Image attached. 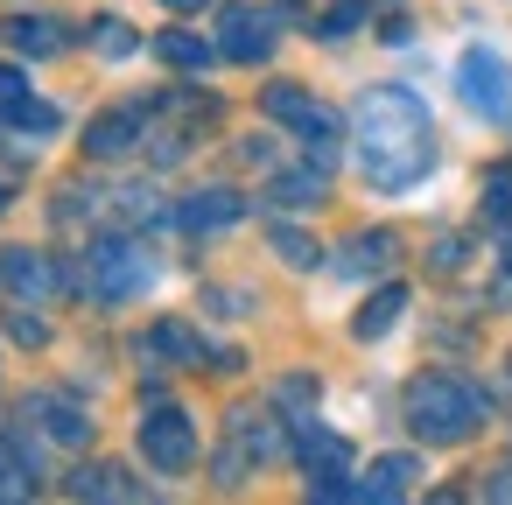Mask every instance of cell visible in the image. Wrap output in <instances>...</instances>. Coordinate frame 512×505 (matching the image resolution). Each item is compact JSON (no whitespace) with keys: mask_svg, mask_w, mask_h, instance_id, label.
Here are the masks:
<instances>
[{"mask_svg":"<svg viewBox=\"0 0 512 505\" xmlns=\"http://www.w3.org/2000/svg\"><path fill=\"white\" fill-rule=\"evenodd\" d=\"M351 148H358V176L379 197H407L414 183H428V169H435V120H428L421 92H407V85L358 92Z\"/></svg>","mask_w":512,"mask_h":505,"instance_id":"1","label":"cell"},{"mask_svg":"<svg viewBox=\"0 0 512 505\" xmlns=\"http://www.w3.org/2000/svg\"><path fill=\"white\" fill-rule=\"evenodd\" d=\"M400 414H407V428L428 449H456V442H470L491 421V400L463 372H414L407 393H400Z\"/></svg>","mask_w":512,"mask_h":505,"instance_id":"2","label":"cell"},{"mask_svg":"<svg viewBox=\"0 0 512 505\" xmlns=\"http://www.w3.org/2000/svg\"><path fill=\"white\" fill-rule=\"evenodd\" d=\"M260 113H267L274 127H288L309 162L337 169V155H344V120H337L316 92H302V85H267V92H260Z\"/></svg>","mask_w":512,"mask_h":505,"instance_id":"3","label":"cell"},{"mask_svg":"<svg viewBox=\"0 0 512 505\" xmlns=\"http://www.w3.org/2000/svg\"><path fill=\"white\" fill-rule=\"evenodd\" d=\"M85 288H92L99 302H134V295H148V288H155L148 246L127 239V232H99V239L85 246Z\"/></svg>","mask_w":512,"mask_h":505,"instance_id":"4","label":"cell"},{"mask_svg":"<svg viewBox=\"0 0 512 505\" xmlns=\"http://www.w3.org/2000/svg\"><path fill=\"white\" fill-rule=\"evenodd\" d=\"M57 127H64V113H57L50 99H36V85H29L15 64H0V141H8L15 155H29V148H43Z\"/></svg>","mask_w":512,"mask_h":505,"instance_id":"5","label":"cell"},{"mask_svg":"<svg viewBox=\"0 0 512 505\" xmlns=\"http://www.w3.org/2000/svg\"><path fill=\"white\" fill-rule=\"evenodd\" d=\"M211 120H218V99H211V92H162V99H155V120H148L155 162H183Z\"/></svg>","mask_w":512,"mask_h":505,"instance_id":"6","label":"cell"},{"mask_svg":"<svg viewBox=\"0 0 512 505\" xmlns=\"http://www.w3.org/2000/svg\"><path fill=\"white\" fill-rule=\"evenodd\" d=\"M141 456H148V470H162V477H183V470L197 463V428H190V414H183L176 400H148V407H141Z\"/></svg>","mask_w":512,"mask_h":505,"instance_id":"7","label":"cell"},{"mask_svg":"<svg viewBox=\"0 0 512 505\" xmlns=\"http://www.w3.org/2000/svg\"><path fill=\"white\" fill-rule=\"evenodd\" d=\"M456 92H463V106H470L477 120L512 127V71H505L498 50H463V57H456Z\"/></svg>","mask_w":512,"mask_h":505,"instance_id":"8","label":"cell"},{"mask_svg":"<svg viewBox=\"0 0 512 505\" xmlns=\"http://www.w3.org/2000/svg\"><path fill=\"white\" fill-rule=\"evenodd\" d=\"M218 57H232V64H267L274 57V43H281V15L274 8H253V0H232V8L218 15Z\"/></svg>","mask_w":512,"mask_h":505,"instance_id":"9","label":"cell"},{"mask_svg":"<svg viewBox=\"0 0 512 505\" xmlns=\"http://www.w3.org/2000/svg\"><path fill=\"white\" fill-rule=\"evenodd\" d=\"M225 435H232V442H225V456H218V484H239L253 463H274V456L288 449V435H281L267 414H253V407H239Z\"/></svg>","mask_w":512,"mask_h":505,"instance_id":"10","label":"cell"},{"mask_svg":"<svg viewBox=\"0 0 512 505\" xmlns=\"http://www.w3.org/2000/svg\"><path fill=\"white\" fill-rule=\"evenodd\" d=\"M148 120H155V99L141 106H113V113H99L92 127H85V155L92 162H120V155H134L141 141H148Z\"/></svg>","mask_w":512,"mask_h":505,"instance_id":"11","label":"cell"},{"mask_svg":"<svg viewBox=\"0 0 512 505\" xmlns=\"http://www.w3.org/2000/svg\"><path fill=\"white\" fill-rule=\"evenodd\" d=\"M0 281H8V295H22V302H57L64 295V267L50 253H36V246L0 253Z\"/></svg>","mask_w":512,"mask_h":505,"instance_id":"12","label":"cell"},{"mask_svg":"<svg viewBox=\"0 0 512 505\" xmlns=\"http://www.w3.org/2000/svg\"><path fill=\"white\" fill-rule=\"evenodd\" d=\"M0 43H8L15 57H64L71 50V22H57V15H8L0 22Z\"/></svg>","mask_w":512,"mask_h":505,"instance_id":"13","label":"cell"},{"mask_svg":"<svg viewBox=\"0 0 512 505\" xmlns=\"http://www.w3.org/2000/svg\"><path fill=\"white\" fill-rule=\"evenodd\" d=\"M22 414H29L50 442H64V449H85V442H92V414H85V407H71V400H57V393H29V400H22Z\"/></svg>","mask_w":512,"mask_h":505,"instance_id":"14","label":"cell"},{"mask_svg":"<svg viewBox=\"0 0 512 505\" xmlns=\"http://www.w3.org/2000/svg\"><path fill=\"white\" fill-rule=\"evenodd\" d=\"M239 218H246V197L225 190V183H211V190H197V197L176 204V225H183V232H225V225H239Z\"/></svg>","mask_w":512,"mask_h":505,"instance_id":"15","label":"cell"},{"mask_svg":"<svg viewBox=\"0 0 512 505\" xmlns=\"http://www.w3.org/2000/svg\"><path fill=\"white\" fill-rule=\"evenodd\" d=\"M141 351H148V358H169V365H218V372H225V351L211 358V344H204L190 323H176V316H162V323L141 337Z\"/></svg>","mask_w":512,"mask_h":505,"instance_id":"16","label":"cell"},{"mask_svg":"<svg viewBox=\"0 0 512 505\" xmlns=\"http://www.w3.org/2000/svg\"><path fill=\"white\" fill-rule=\"evenodd\" d=\"M295 456H302L309 477H344L351 470V442L330 435L323 421H295Z\"/></svg>","mask_w":512,"mask_h":505,"instance_id":"17","label":"cell"},{"mask_svg":"<svg viewBox=\"0 0 512 505\" xmlns=\"http://www.w3.org/2000/svg\"><path fill=\"white\" fill-rule=\"evenodd\" d=\"M330 197V169L323 162H309V169H281L274 183H267V204L274 211H316Z\"/></svg>","mask_w":512,"mask_h":505,"instance_id":"18","label":"cell"},{"mask_svg":"<svg viewBox=\"0 0 512 505\" xmlns=\"http://www.w3.org/2000/svg\"><path fill=\"white\" fill-rule=\"evenodd\" d=\"M64 491L71 498H148V484H134L120 463H78Z\"/></svg>","mask_w":512,"mask_h":505,"instance_id":"19","label":"cell"},{"mask_svg":"<svg viewBox=\"0 0 512 505\" xmlns=\"http://www.w3.org/2000/svg\"><path fill=\"white\" fill-rule=\"evenodd\" d=\"M400 309H407V288H400V281H386V288H379V295L351 316V337H358V344H379V337L400 323Z\"/></svg>","mask_w":512,"mask_h":505,"instance_id":"20","label":"cell"},{"mask_svg":"<svg viewBox=\"0 0 512 505\" xmlns=\"http://www.w3.org/2000/svg\"><path fill=\"white\" fill-rule=\"evenodd\" d=\"M393 253H400V239H393V232H358V239L344 246L337 274H386V267H393Z\"/></svg>","mask_w":512,"mask_h":505,"instance_id":"21","label":"cell"},{"mask_svg":"<svg viewBox=\"0 0 512 505\" xmlns=\"http://www.w3.org/2000/svg\"><path fill=\"white\" fill-rule=\"evenodd\" d=\"M155 57H162V64H176V71H211V64H218V43L183 36V29H162V36H155Z\"/></svg>","mask_w":512,"mask_h":505,"instance_id":"22","label":"cell"},{"mask_svg":"<svg viewBox=\"0 0 512 505\" xmlns=\"http://www.w3.org/2000/svg\"><path fill=\"white\" fill-rule=\"evenodd\" d=\"M484 218H491V225H498V239L512 246V155L484 176Z\"/></svg>","mask_w":512,"mask_h":505,"instance_id":"23","label":"cell"},{"mask_svg":"<svg viewBox=\"0 0 512 505\" xmlns=\"http://www.w3.org/2000/svg\"><path fill=\"white\" fill-rule=\"evenodd\" d=\"M92 50H99L106 64H120V57L141 50V36H134V22H120V15H99V22H92Z\"/></svg>","mask_w":512,"mask_h":505,"instance_id":"24","label":"cell"},{"mask_svg":"<svg viewBox=\"0 0 512 505\" xmlns=\"http://www.w3.org/2000/svg\"><path fill=\"white\" fill-rule=\"evenodd\" d=\"M15 498H36V470L15 456V442H0V505H15Z\"/></svg>","mask_w":512,"mask_h":505,"instance_id":"25","label":"cell"},{"mask_svg":"<svg viewBox=\"0 0 512 505\" xmlns=\"http://www.w3.org/2000/svg\"><path fill=\"white\" fill-rule=\"evenodd\" d=\"M274 253H281L288 267H302V274H309V267L323 260V246H316V239H302L295 225H274Z\"/></svg>","mask_w":512,"mask_h":505,"instance_id":"26","label":"cell"},{"mask_svg":"<svg viewBox=\"0 0 512 505\" xmlns=\"http://www.w3.org/2000/svg\"><path fill=\"white\" fill-rule=\"evenodd\" d=\"M477 498H512V456H498V463L477 477Z\"/></svg>","mask_w":512,"mask_h":505,"instance_id":"27","label":"cell"},{"mask_svg":"<svg viewBox=\"0 0 512 505\" xmlns=\"http://www.w3.org/2000/svg\"><path fill=\"white\" fill-rule=\"evenodd\" d=\"M15 337H22V344H50V323H43V316H15Z\"/></svg>","mask_w":512,"mask_h":505,"instance_id":"28","label":"cell"},{"mask_svg":"<svg viewBox=\"0 0 512 505\" xmlns=\"http://www.w3.org/2000/svg\"><path fill=\"white\" fill-rule=\"evenodd\" d=\"M162 8H176V15H190V8H204V0H162Z\"/></svg>","mask_w":512,"mask_h":505,"instance_id":"29","label":"cell"},{"mask_svg":"<svg viewBox=\"0 0 512 505\" xmlns=\"http://www.w3.org/2000/svg\"><path fill=\"white\" fill-rule=\"evenodd\" d=\"M0 211H8V190H0Z\"/></svg>","mask_w":512,"mask_h":505,"instance_id":"30","label":"cell"}]
</instances>
